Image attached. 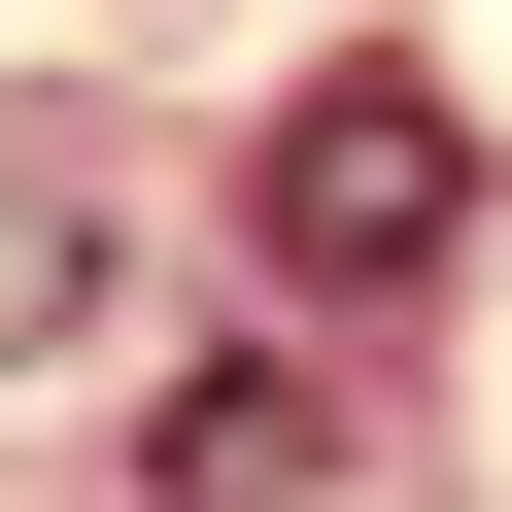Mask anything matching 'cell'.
<instances>
[{"label":"cell","instance_id":"1","mask_svg":"<svg viewBox=\"0 0 512 512\" xmlns=\"http://www.w3.org/2000/svg\"><path fill=\"white\" fill-rule=\"evenodd\" d=\"M239 239H274L308 308H410L444 239H478V137H444V69H308V103H274V171H239Z\"/></svg>","mask_w":512,"mask_h":512},{"label":"cell","instance_id":"2","mask_svg":"<svg viewBox=\"0 0 512 512\" xmlns=\"http://www.w3.org/2000/svg\"><path fill=\"white\" fill-rule=\"evenodd\" d=\"M308 478H342L308 376H171V410H137V512H308Z\"/></svg>","mask_w":512,"mask_h":512},{"label":"cell","instance_id":"3","mask_svg":"<svg viewBox=\"0 0 512 512\" xmlns=\"http://www.w3.org/2000/svg\"><path fill=\"white\" fill-rule=\"evenodd\" d=\"M69 274H103V239H69L35 171H0V342H69Z\"/></svg>","mask_w":512,"mask_h":512}]
</instances>
